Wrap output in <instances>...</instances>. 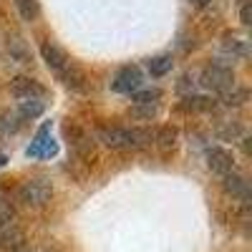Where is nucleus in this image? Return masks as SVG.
Wrapping results in <instances>:
<instances>
[{"label": "nucleus", "instance_id": "9d476101", "mask_svg": "<svg viewBox=\"0 0 252 252\" xmlns=\"http://www.w3.org/2000/svg\"><path fill=\"white\" fill-rule=\"evenodd\" d=\"M212 106H215V101H209L207 96H194V94L184 96V101H182V109H187V111H207Z\"/></svg>", "mask_w": 252, "mask_h": 252}, {"label": "nucleus", "instance_id": "1a4fd4ad", "mask_svg": "<svg viewBox=\"0 0 252 252\" xmlns=\"http://www.w3.org/2000/svg\"><path fill=\"white\" fill-rule=\"evenodd\" d=\"M222 189L227 194H232V197H240V199H250V184L237 174V172H229L222 177Z\"/></svg>", "mask_w": 252, "mask_h": 252}, {"label": "nucleus", "instance_id": "20e7f679", "mask_svg": "<svg viewBox=\"0 0 252 252\" xmlns=\"http://www.w3.org/2000/svg\"><path fill=\"white\" fill-rule=\"evenodd\" d=\"M139 86H141V71L136 66L119 68L114 81H111V89L116 94H134V91H139Z\"/></svg>", "mask_w": 252, "mask_h": 252}, {"label": "nucleus", "instance_id": "423d86ee", "mask_svg": "<svg viewBox=\"0 0 252 252\" xmlns=\"http://www.w3.org/2000/svg\"><path fill=\"white\" fill-rule=\"evenodd\" d=\"M10 94L15 96V98H20V101H28V98H43V86H40L38 81H33V78H26V76H18V78H13V83H10Z\"/></svg>", "mask_w": 252, "mask_h": 252}, {"label": "nucleus", "instance_id": "aec40b11", "mask_svg": "<svg viewBox=\"0 0 252 252\" xmlns=\"http://www.w3.org/2000/svg\"><path fill=\"white\" fill-rule=\"evenodd\" d=\"M18 119H20L18 114H3V124H0V126H3L5 131H18V126H20Z\"/></svg>", "mask_w": 252, "mask_h": 252}, {"label": "nucleus", "instance_id": "f257e3e1", "mask_svg": "<svg viewBox=\"0 0 252 252\" xmlns=\"http://www.w3.org/2000/svg\"><path fill=\"white\" fill-rule=\"evenodd\" d=\"M154 134L149 129H124V126H103L98 129V141L109 149H141L149 146Z\"/></svg>", "mask_w": 252, "mask_h": 252}, {"label": "nucleus", "instance_id": "5701e85b", "mask_svg": "<svg viewBox=\"0 0 252 252\" xmlns=\"http://www.w3.org/2000/svg\"><path fill=\"white\" fill-rule=\"evenodd\" d=\"M189 3H192V5H197V8H207L209 3H212V0H189Z\"/></svg>", "mask_w": 252, "mask_h": 252}, {"label": "nucleus", "instance_id": "b1692460", "mask_svg": "<svg viewBox=\"0 0 252 252\" xmlns=\"http://www.w3.org/2000/svg\"><path fill=\"white\" fill-rule=\"evenodd\" d=\"M3 161H5V157H3V154H0V166H3Z\"/></svg>", "mask_w": 252, "mask_h": 252}, {"label": "nucleus", "instance_id": "412c9836", "mask_svg": "<svg viewBox=\"0 0 252 252\" xmlns=\"http://www.w3.org/2000/svg\"><path fill=\"white\" fill-rule=\"evenodd\" d=\"M8 51L10 53H15L20 61H26L28 58V53H26V48H23V43H20V40L18 38H13V40H8Z\"/></svg>", "mask_w": 252, "mask_h": 252}, {"label": "nucleus", "instance_id": "f03ea898", "mask_svg": "<svg viewBox=\"0 0 252 252\" xmlns=\"http://www.w3.org/2000/svg\"><path fill=\"white\" fill-rule=\"evenodd\" d=\"M51 194H53V184L48 179H40V177L28 179L18 187V199L26 207H43L51 199Z\"/></svg>", "mask_w": 252, "mask_h": 252}, {"label": "nucleus", "instance_id": "dca6fc26", "mask_svg": "<svg viewBox=\"0 0 252 252\" xmlns=\"http://www.w3.org/2000/svg\"><path fill=\"white\" fill-rule=\"evenodd\" d=\"M245 98H247V91L240 89V86H232V89H227V91L222 94V101L227 103V106H240Z\"/></svg>", "mask_w": 252, "mask_h": 252}, {"label": "nucleus", "instance_id": "4468645a", "mask_svg": "<svg viewBox=\"0 0 252 252\" xmlns=\"http://www.w3.org/2000/svg\"><path fill=\"white\" fill-rule=\"evenodd\" d=\"M18 13L23 15V20H35L38 18V0H15Z\"/></svg>", "mask_w": 252, "mask_h": 252}, {"label": "nucleus", "instance_id": "f3484780", "mask_svg": "<svg viewBox=\"0 0 252 252\" xmlns=\"http://www.w3.org/2000/svg\"><path fill=\"white\" fill-rule=\"evenodd\" d=\"M161 96L159 89H141V91H134V103H157Z\"/></svg>", "mask_w": 252, "mask_h": 252}, {"label": "nucleus", "instance_id": "9b49d317", "mask_svg": "<svg viewBox=\"0 0 252 252\" xmlns=\"http://www.w3.org/2000/svg\"><path fill=\"white\" fill-rule=\"evenodd\" d=\"M43 114V103H40V98H28V101H20L18 106V116L20 119H35Z\"/></svg>", "mask_w": 252, "mask_h": 252}, {"label": "nucleus", "instance_id": "6ab92c4d", "mask_svg": "<svg viewBox=\"0 0 252 252\" xmlns=\"http://www.w3.org/2000/svg\"><path fill=\"white\" fill-rule=\"evenodd\" d=\"M13 217H15V212H13L10 202L0 199V227H3V224H8V222H13Z\"/></svg>", "mask_w": 252, "mask_h": 252}, {"label": "nucleus", "instance_id": "ddd939ff", "mask_svg": "<svg viewBox=\"0 0 252 252\" xmlns=\"http://www.w3.org/2000/svg\"><path fill=\"white\" fill-rule=\"evenodd\" d=\"M146 66H149V73L152 76H164L166 71H172V56H154V58H149V63H146Z\"/></svg>", "mask_w": 252, "mask_h": 252}, {"label": "nucleus", "instance_id": "39448f33", "mask_svg": "<svg viewBox=\"0 0 252 252\" xmlns=\"http://www.w3.org/2000/svg\"><path fill=\"white\" fill-rule=\"evenodd\" d=\"M40 56H43L46 66H48L51 71H56L58 76H63V73H66V68L71 66V61H68L66 51L58 48L56 43H51V40H46V43L40 46Z\"/></svg>", "mask_w": 252, "mask_h": 252}, {"label": "nucleus", "instance_id": "2eb2a0df", "mask_svg": "<svg viewBox=\"0 0 252 252\" xmlns=\"http://www.w3.org/2000/svg\"><path fill=\"white\" fill-rule=\"evenodd\" d=\"M129 116L131 119H152V116H157V103H134L129 109Z\"/></svg>", "mask_w": 252, "mask_h": 252}, {"label": "nucleus", "instance_id": "f8f14e48", "mask_svg": "<svg viewBox=\"0 0 252 252\" xmlns=\"http://www.w3.org/2000/svg\"><path fill=\"white\" fill-rule=\"evenodd\" d=\"M154 141H157V146L161 152H169L172 146H174V141H177V129H172V126H164V129H159L157 134H154Z\"/></svg>", "mask_w": 252, "mask_h": 252}, {"label": "nucleus", "instance_id": "6e6552de", "mask_svg": "<svg viewBox=\"0 0 252 252\" xmlns=\"http://www.w3.org/2000/svg\"><path fill=\"white\" fill-rule=\"evenodd\" d=\"M26 242V235H23V229H20L15 222H8L0 227V247L3 250H18V247H23Z\"/></svg>", "mask_w": 252, "mask_h": 252}, {"label": "nucleus", "instance_id": "4be33fe9", "mask_svg": "<svg viewBox=\"0 0 252 252\" xmlns=\"http://www.w3.org/2000/svg\"><path fill=\"white\" fill-rule=\"evenodd\" d=\"M240 20H242V26H250V0H245L240 8Z\"/></svg>", "mask_w": 252, "mask_h": 252}, {"label": "nucleus", "instance_id": "0eeeda50", "mask_svg": "<svg viewBox=\"0 0 252 252\" xmlns=\"http://www.w3.org/2000/svg\"><path fill=\"white\" fill-rule=\"evenodd\" d=\"M207 166L215 174L224 177L232 172V154L227 149H222V146H212V149H207Z\"/></svg>", "mask_w": 252, "mask_h": 252}, {"label": "nucleus", "instance_id": "7ed1b4c3", "mask_svg": "<svg viewBox=\"0 0 252 252\" xmlns=\"http://www.w3.org/2000/svg\"><path fill=\"white\" fill-rule=\"evenodd\" d=\"M202 83H204L207 89L224 94L227 89H232V86H235V76H232V71H229L227 66L212 63V66H207V68L202 71Z\"/></svg>", "mask_w": 252, "mask_h": 252}, {"label": "nucleus", "instance_id": "a211bd4d", "mask_svg": "<svg viewBox=\"0 0 252 252\" xmlns=\"http://www.w3.org/2000/svg\"><path fill=\"white\" fill-rule=\"evenodd\" d=\"M224 48L232 53V56H245L247 53V48H245V43L240 38H227V43H224Z\"/></svg>", "mask_w": 252, "mask_h": 252}]
</instances>
